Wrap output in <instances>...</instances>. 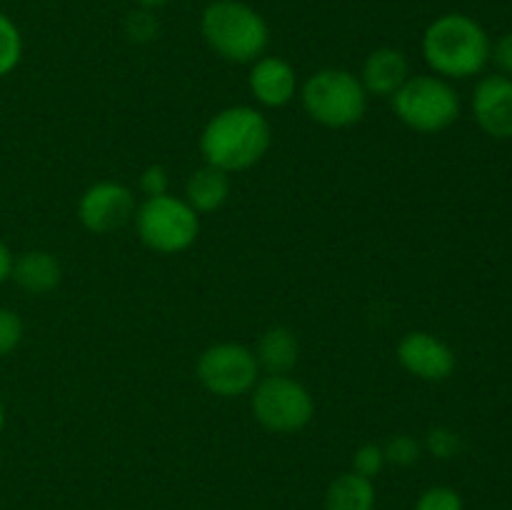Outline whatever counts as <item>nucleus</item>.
<instances>
[{"mask_svg": "<svg viewBox=\"0 0 512 510\" xmlns=\"http://www.w3.org/2000/svg\"><path fill=\"white\" fill-rule=\"evenodd\" d=\"M135 215V198L128 185L103 180L90 185L78 203V218L90 233L105 235L123 228Z\"/></svg>", "mask_w": 512, "mask_h": 510, "instance_id": "1a4fd4ad", "label": "nucleus"}, {"mask_svg": "<svg viewBox=\"0 0 512 510\" xmlns=\"http://www.w3.org/2000/svg\"><path fill=\"white\" fill-rule=\"evenodd\" d=\"M250 93L255 95L265 108H283L295 98L298 90V75L285 58L278 55H263L253 63L248 75Z\"/></svg>", "mask_w": 512, "mask_h": 510, "instance_id": "f8f14e48", "label": "nucleus"}, {"mask_svg": "<svg viewBox=\"0 0 512 510\" xmlns=\"http://www.w3.org/2000/svg\"><path fill=\"white\" fill-rule=\"evenodd\" d=\"M473 115L490 138H512V78L485 75L473 93Z\"/></svg>", "mask_w": 512, "mask_h": 510, "instance_id": "9b49d317", "label": "nucleus"}, {"mask_svg": "<svg viewBox=\"0 0 512 510\" xmlns=\"http://www.w3.org/2000/svg\"><path fill=\"white\" fill-rule=\"evenodd\" d=\"M135 3L140 5V8H148V10H155V8H163V5H168L170 0H135Z\"/></svg>", "mask_w": 512, "mask_h": 510, "instance_id": "cd10ccee", "label": "nucleus"}, {"mask_svg": "<svg viewBox=\"0 0 512 510\" xmlns=\"http://www.w3.org/2000/svg\"><path fill=\"white\" fill-rule=\"evenodd\" d=\"M10 278L30 295H45L58 288L63 270L58 258L48 250H28L13 260V273Z\"/></svg>", "mask_w": 512, "mask_h": 510, "instance_id": "4468645a", "label": "nucleus"}, {"mask_svg": "<svg viewBox=\"0 0 512 510\" xmlns=\"http://www.w3.org/2000/svg\"><path fill=\"white\" fill-rule=\"evenodd\" d=\"M393 110L415 133H440L458 120L460 95L440 75H410L393 95Z\"/></svg>", "mask_w": 512, "mask_h": 510, "instance_id": "39448f33", "label": "nucleus"}, {"mask_svg": "<svg viewBox=\"0 0 512 510\" xmlns=\"http://www.w3.org/2000/svg\"><path fill=\"white\" fill-rule=\"evenodd\" d=\"M200 33L210 50L230 63H255L270 45L268 20L243 0H213L205 5Z\"/></svg>", "mask_w": 512, "mask_h": 510, "instance_id": "7ed1b4c3", "label": "nucleus"}, {"mask_svg": "<svg viewBox=\"0 0 512 510\" xmlns=\"http://www.w3.org/2000/svg\"><path fill=\"white\" fill-rule=\"evenodd\" d=\"M415 510H463V498L448 485H435L420 495Z\"/></svg>", "mask_w": 512, "mask_h": 510, "instance_id": "4be33fe9", "label": "nucleus"}, {"mask_svg": "<svg viewBox=\"0 0 512 510\" xmlns=\"http://www.w3.org/2000/svg\"><path fill=\"white\" fill-rule=\"evenodd\" d=\"M398 363L415 378L428 380V383H440V380H448L453 375L455 353L438 335L425 333V330H413V333L400 338Z\"/></svg>", "mask_w": 512, "mask_h": 510, "instance_id": "9d476101", "label": "nucleus"}, {"mask_svg": "<svg viewBox=\"0 0 512 510\" xmlns=\"http://www.w3.org/2000/svg\"><path fill=\"white\" fill-rule=\"evenodd\" d=\"M230 195V178L225 170L203 165L185 183V200L195 213H213L223 208Z\"/></svg>", "mask_w": 512, "mask_h": 510, "instance_id": "dca6fc26", "label": "nucleus"}, {"mask_svg": "<svg viewBox=\"0 0 512 510\" xmlns=\"http://www.w3.org/2000/svg\"><path fill=\"white\" fill-rule=\"evenodd\" d=\"M255 358L260 368L268 370V375H288L300 358V343L293 330L275 325L260 335Z\"/></svg>", "mask_w": 512, "mask_h": 510, "instance_id": "2eb2a0df", "label": "nucleus"}, {"mask_svg": "<svg viewBox=\"0 0 512 510\" xmlns=\"http://www.w3.org/2000/svg\"><path fill=\"white\" fill-rule=\"evenodd\" d=\"M133 218L140 240L155 253H183L198 240L200 233V218L188 200L168 193L145 198Z\"/></svg>", "mask_w": 512, "mask_h": 510, "instance_id": "423d86ee", "label": "nucleus"}, {"mask_svg": "<svg viewBox=\"0 0 512 510\" xmlns=\"http://www.w3.org/2000/svg\"><path fill=\"white\" fill-rule=\"evenodd\" d=\"M195 375L205 390L220 398H238L258 383L260 365L253 350L243 343H218L200 353Z\"/></svg>", "mask_w": 512, "mask_h": 510, "instance_id": "6e6552de", "label": "nucleus"}, {"mask_svg": "<svg viewBox=\"0 0 512 510\" xmlns=\"http://www.w3.org/2000/svg\"><path fill=\"white\" fill-rule=\"evenodd\" d=\"M168 170L163 165H148V168L140 173V190H143L148 198H155V195L168 193Z\"/></svg>", "mask_w": 512, "mask_h": 510, "instance_id": "393cba45", "label": "nucleus"}, {"mask_svg": "<svg viewBox=\"0 0 512 510\" xmlns=\"http://www.w3.org/2000/svg\"><path fill=\"white\" fill-rule=\"evenodd\" d=\"M273 130L268 118L250 105H233L208 120L200 135L205 165L238 173L253 168L268 153Z\"/></svg>", "mask_w": 512, "mask_h": 510, "instance_id": "f257e3e1", "label": "nucleus"}, {"mask_svg": "<svg viewBox=\"0 0 512 510\" xmlns=\"http://www.w3.org/2000/svg\"><path fill=\"white\" fill-rule=\"evenodd\" d=\"M385 463H388V460H385L383 445L365 443V445H360L358 450H355V455H353V473H358V475H363V478L373 480L375 475L383 473Z\"/></svg>", "mask_w": 512, "mask_h": 510, "instance_id": "6ab92c4d", "label": "nucleus"}, {"mask_svg": "<svg viewBox=\"0 0 512 510\" xmlns=\"http://www.w3.org/2000/svg\"><path fill=\"white\" fill-rule=\"evenodd\" d=\"M385 460L393 465H400V468H408V465L418 463L420 458V443L413 438V435H395L388 443L383 445Z\"/></svg>", "mask_w": 512, "mask_h": 510, "instance_id": "aec40b11", "label": "nucleus"}, {"mask_svg": "<svg viewBox=\"0 0 512 510\" xmlns=\"http://www.w3.org/2000/svg\"><path fill=\"white\" fill-rule=\"evenodd\" d=\"M23 320L15 310L10 308H0V358L3 355H10L23 340Z\"/></svg>", "mask_w": 512, "mask_h": 510, "instance_id": "5701e85b", "label": "nucleus"}, {"mask_svg": "<svg viewBox=\"0 0 512 510\" xmlns=\"http://www.w3.org/2000/svg\"><path fill=\"white\" fill-rule=\"evenodd\" d=\"M490 60L498 65L500 75L512 78V33L500 35L495 45H490Z\"/></svg>", "mask_w": 512, "mask_h": 510, "instance_id": "a878e982", "label": "nucleus"}, {"mask_svg": "<svg viewBox=\"0 0 512 510\" xmlns=\"http://www.w3.org/2000/svg\"><path fill=\"white\" fill-rule=\"evenodd\" d=\"M490 45L478 20L465 13H445L425 28L423 58L440 78L463 80L488 65Z\"/></svg>", "mask_w": 512, "mask_h": 510, "instance_id": "f03ea898", "label": "nucleus"}, {"mask_svg": "<svg viewBox=\"0 0 512 510\" xmlns=\"http://www.w3.org/2000/svg\"><path fill=\"white\" fill-rule=\"evenodd\" d=\"M460 448H463V440H460V435L453 428L440 425V428H433L428 433V450L435 458L450 460L460 453Z\"/></svg>", "mask_w": 512, "mask_h": 510, "instance_id": "b1692460", "label": "nucleus"}, {"mask_svg": "<svg viewBox=\"0 0 512 510\" xmlns=\"http://www.w3.org/2000/svg\"><path fill=\"white\" fill-rule=\"evenodd\" d=\"M410 78V63L405 58L403 50L390 48H375L373 53L365 58L363 70H360V83H363L365 93L378 95V98H393L405 80Z\"/></svg>", "mask_w": 512, "mask_h": 510, "instance_id": "ddd939ff", "label": "nucleus"}, {"mask_svg": "<svg viewBox=\"0 0 512 510\" xmlns=\"http://www.w3.org/2000/svg\"><path fill=\"white\" fill-rule=\"evenodd\" d=\"M13 253H10V248L5 243H0V285L5 283V280L10 278V273H13Z\"/></svg>", "mask_w": 512, "mask_h": 510, "instance_id": "bb28decb", "label": "nucleus"}, {"mask_svg": "<svg viewBox=\"0 0 512 510\" xmlns=\"http://www.w3.org/2000/svg\"><path fill=\"white\" fill-rule=\"evenodd\" d=\"M23 58V35L15 20L0 10V78L13 73Z\"/></svg>", "mask_w": 512, "mask_h": 510, "instance_id": "a211bd4d", "label": "nucleus"}, {"mask_svg": "<svg viewBox=\"0 0 512 510\" xmlns=\"http://www.w3.org/2000/svg\"><path fill=\"white\" fill-rule=\"evenodd\" d=\"M253 415L273 433H298L315 415L313 395L288 375H268L253 388Z\"/></svg>", "mask_w": 512, "mask_h": 510, "instance_id": "0eeeda50", "label": "nucleus"}, {"mask_svg": "<svg viewBox=\"0 0 512 510\" xmlns=\"http://www.w3.org/2000/svg\"><path fill=\"white\" fill-rule=\"evenodd\" d=\"M3 428H5V408L3 403H0V435H3Z\"/></svg>", "mask_w": 512, "mask_h": 510, "instance_id": "c85d7f7f", "label": "nucleus"}, {"mask_svg": "<svg viewBox=\"0 0 512 510\" xmlns=\"http://www.w3.org/2000/svg\"><path fill=\"white\" fill-rule=\"evenodd\" d=\"M158 18L150 13L148 8H138L125 18V33L135 43H150L153 38H158Z\"/></svg>", "mask_w": 512, "mask_h": 510, "instance_id": "412c9836", "label": "nucleus"}, {"mask_svg": "<svg viewBox=\"0 0 512 510\" xmlns=\"http://www.w3.org/2000/svg\"><path fill=\"white\" fill-rule=\"evenodd\" d=\"M325 510H375V485L358 473H343L328 485Z\"/></svg>", "mask_w": 512, "mask_h": 510, "instance_id": "f3484780", "label": "nucleus"}, {"mask_svg": "<svg viewBox=\"0 0 512 510\" xmlns=\"http://www.w3.org/2000/svg\"><path fill=\"white\" fill-rule=\"evenodd\" d=\"M303 108L325 128H348L363 120L368 93L355 73L345 68H323L310 75L300 88Z\"/></svg>", "mask_w": 512, "mask_h": 510, "instance_id": "20e7f679", "label": "nucleus"}]
</instances>
